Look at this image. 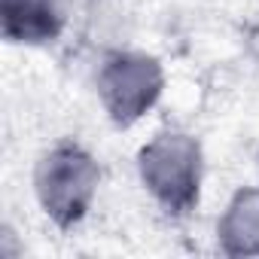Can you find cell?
Listing matches in <instances>:
<instances>
[{"mask_svg":"<svg viewBox=\"0 0 259 259\" xmlns=\"http://www.w3.org/2000/svg\"><path fill=\"white\" fill-rule=\"evenodd\" d=\"M217 250L232 259L259 256V183L238 186L223 204L213 226Z\"/></svg>","mask_w":259,"mask_h":259,"instance_id":"obj_5","label":"cell"},{"mask_svg":"<svg viewBox=\"0 0 259 259\" xmlns=\"http://www.w3.org/2000/svg\"><path fill=\"white\" fill-rule=\"evenodd\" d=\"M92 89L98 107L116 128H135L165 98L168 70L159 55L147 49H107L98 58Z\"/></svg>","mask_w":259,"mask_h":259,"instance_id":"obj_3","label":"cell"},{"mask_svg":"<svg viewBox=\"0 0 259 259\" xmlns=\"http://www.w3.org/2000/svg\"><path fill=\"white\" fill-rule=\"evenodd\" d=\"M101 180L104 171L98 156L85 144L64 138L37 156L31 171V192L46 223L58 232H70L79 229L95 210Z\"/></svg>","mask_w":259,"mask_h":259,"instance_id":"obj_2","label":"cell"},{"mask_svg":"<svg viewBox=\"0 0 259 259\" xmlns=\"http://www.w3.org/2000/svg\"><path fill=\"white\" fill-rule=\"evenodd\" d=\"M70 28V0H0V37L19 49H52Z\"/></svg>","mask_w":259,"mask_h":259,"instance_id":"obj_4","label":"cell"},{"mask_svg":"<svg viewBox=\"0 0 259 259\" xmlns=\"http://www.w3.org/2000/svg\"><path fill=\"white\" fill-rule=\"evenodd\" d=\"M135 174L147 198L171 220H186L198 210L207 177L201 141L186 128H162L138 147Z\"/></svg>","mask_w":259,"mask_h":259,"instance_id":"obj_1","label":"cell"}]
</instances>
